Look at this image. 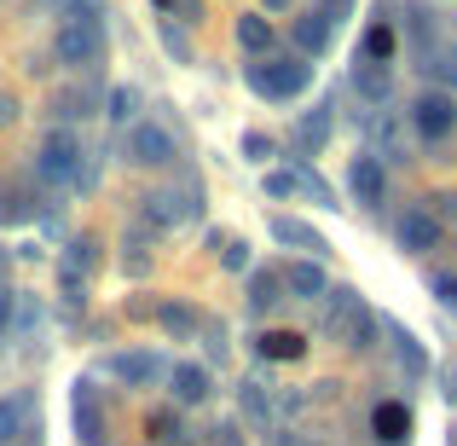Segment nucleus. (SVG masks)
<instances>
[{
  "label": "nucleus",
  "instance_id": "f257e3e1",
  "mask_svg": "<svg viewBox=\"0 0 457 446\" xmlns=\"http://www.w3.org/2000/svg\"><path fill=\"white\" fill-rule=\"evenodd\" d=\"M312 81V64L307 58H272V64H249V88L261 93V99H295V93H307Z\"/></svg>",
  "mask_w": 457,
  "mask_h": 446
},
{
  "label": "nucleus",
  "instance_id": "f03ea898",
  "mask_svg": "<svg viewBox=\"0 0 457 446\" xmlns=\"http://www.w3.org/2000/svg\"><path fill=\"white\" fill-rule=\"evenodd\" d=\"M35 168H41L46 186H70V180H81V139L70 134V128H53V134L41 139V151H35Z\"/></svg>",
  "mask_w": 457,
  "mask_h": 446
},
{
  "label": "nucleus",
  "instance_id": "7ed1b4c3",
  "mask_svg": "<svg viewBox=\"0 0 457 446\" xmlns=\"http://www.w3.org/2000/svg\"><path fill=\"white\" fill-rule=\"evenodd\" d=\"M53 53H58V64H76V70L99 64V58H104V29H99V18H70L64 29H58Z\"/></svg>",
  "mask_w": 457,
  "mask_h": 446
},
{
  "label": "nucleus",
  "instance_id": "20e7f679",
  "mask_svg": "<svg viewBox=\"0 0 457 446\" xmlns=\"http://www.w3.org/2000/svg\"><path fill=\"white\" fill-rule=\"evenodd\" d=\"M411 128H417L423 139H446L452 128H457V99H452L446 88H428L423 99L411 105Z\"/></svg>",
  "mask_w": 457,
  "mask_h": 446
},
{
  "label": "nucleus",
  "instance_id": "39448f33",
  "mask_svg": "<svg viewBox=\"0 0 457 446\" xmlns=\"http://www.w3.org/2000/svg\"><path fill=\"white\" fill-rule=\"evenodd\" d=\"M347 191H353V203H365V209H377V203L388 198V168H382L377 151L353 156V168H347Z\"/></svg>",
  "mask_w": 457,
  "mask_h": 446
},
{
  "label": "nucleus",
  "instance_id": "423d86ee",
  "mask_svg": "<svg viewBox=\"0 0 457 446\" xmlns=\"http://www.w3.org/2000/svg\"><path fill=\"white\" fill-rule=\"evenodd\" d=\"M440 238H446V226H440L435 209H405V221H400V249L405 256H428V249H440Z\"/></svg>",
  "mask_w": 457,
  "mask_h": 446
},
{
  "label": "nucleus",
  "instance_id": "0eeeda50",
  "mask_svg": "<svg viewBox=\"0 0 457 446\" xmlns=\"http://www.w3.org/2000/svg\"><path fill=\"white\" fill-rule=\"evenodd\" d=\"M174 366H162V354H145V348H134V354H111V377H122L128 389H151V383H162Z\"/></svg>",
  "mask_w": 457,
  "mask_h": 446
},
{
  "label": "nucleus",
  "instance_id": "6e6552de",
  "mask_svg": "<svg viewBox=\"0 0 457 446\" xmlns=\"http://www.w3.org/2000/svg\"><path fill=\"white\" fill-rule=\"evenodd\" d=\"M128 156H134L139 168H162V163H174V139H168V128H156V122H134Z\"/></svg>",
  "mask_w": 457,
  "mask_h": 446
},
{
  "label": "nucleus",
  "instance_id": "1a4fd4ad",
  "mask_svg": "<svg viewBox=\"0 0 457 446\" xmlns=\"http://www.w3.org/2000/svg\"><path fill=\"white\" fill-rule=\"evenodd\" d=\"M191 215H197V191H151V198H145V221L156 226V232L191 221Z\"/></svg>",
  "mask_w": 457,
  "mask_h": 446
},
{
  "label": "nucleus",
  "instance_id": "9d476101",
  "mask_svg": "<svg viewBox=\"0 0 457 446\" xmlns=\"http://www.w3.org/2000/svg\"><path fill=\"white\" fill-rule=\"evenodd\" d=\"M359 319H365L359 290H330V296H324V331H330V336H342V342H347Z\"/></svg>",
  "mask_w": 457,
  "mask_h": 446
},
{
  "label": "nucleus",
  "instance_id": "9b49d317",
  "mask_svg": "<svg viewBox=\"0 0 457 446\" xmlns=\"http://www.w3.org/2000/svg\"><path fill=\"white\" fill-rule=\"evenodd\" d=\"M353 93H359L365 105H388V99H394L388 64H370V58H365V64H353Z\"/></svg>",
  "mask_w": 457,
  "mask_h": 446
},
{
  "label": "nucleus",
  "instance_id": "f8f14e48",
  "mask_svg": "<svg viewBox=\"0 0 457 446\" xmlns=\"http://www.w3.org/2000/svg\"><path fill=\"white\" fill-rule=\"evenodd\" d=\"M284 290H295L302 301H324L330 296V279H324L319 261H295V267H284Z\"/></svg>",
  "mask_w": 457,
  "mask_h": 446
},
{
  "label": "nucleus",
  "instance_id": "ddd939ff",
  "mask_svg": "<svg viewBox=\"0 0 457 446\" xmlns=\"http://www.w3.org/2000/svg\"><path fill=\"white\" fill-rule=\"evenodd\" d=\"M168 389H174L179 406H203V400H209V371H203V366H174V371H168Z\"/></svg>",
  "mask_w": 457,
  "mask_h": 446
},
{
  "label": "nucleus",
  "instance_id": "4468645a",
  "mask_svg": "<svg viewBox=\"0 0 457 446\" xmlns=\"http://www.w3.org/2000/svg\"><path fill=\"white\" fill-rule=\"evenodd\" d=\"M76 435H81V446H99L104 441V417H99V400H93L87 383L76 389Z\"/></svg>",
  "mask_w": 457,
  "mask_h": 446
},
{
  "label": "nucleus",
  "instance_id": "2eb2a0df",
  "mask_svg": "<svg viewBox=\"0 0 457 446\" xmlns=\"http://www.w3.org/2000/svg\"><path fill=\"white\" fill-rule=\"evenodd\" d=\"M370 429H377V441H405L411 435V412H405L400 400H382L377 412H370Z\"/></svg>",
  "mask_w": 457,
  "mask_h": 446
},
{
  "label": "nucleus",
  "instance_id": "dca6fc26",
  "mask_svg": "<svg viewBox=\"0 0 457 446\" xmlns=\"http://www.w3.org/2000/svg\"><path fill=\"white\" fill-rule=\"evenodd\" d=\"M272 238H278V244H290V249H312V261L324 256V238L312 232L307 221H290V215H278V221H272Z\"/></svg>",
  "mask_w": 457,
  "mask_h": 446
},
{
  "label": "nucleus",
  "instance_id": "f3484780",
  "mask_svg": "<svg viewBox=\"0 0 457 446\" xmlns=\"http://www.w3.org/2000/svg\"><path fill=\"white\" fill-rule=\"evenodd\" d=\"M156 319H162V331L179 336V342H191V336H197V313H191L186 301H162V307H156Z\"/></svg>",
  "mask_w": 457,
  "mask_h": 446
},
{
  "label": "nucleus",
  "instance_id": "a211bd4d",
  "mask_svg": "<svg viewBox=\"0 0 457 446\" xmlns=\"http://www.w3.org/2000/svg\"><path fill=\"white\" fill-rule=\"evenodd\" d=\"M237 41H244V53H255V58L272 53V23L249 12V18H237Z\"/></svg>",
  "mask_w": 457,
  "mask_h": 446
},
{
  "label": "nucleus",
  "instance_id": "6ab92c4d",
  "mask_svg": "<svg viewBox=\"0 0 457 446\" xmlns=\"http://www.w3.org/2000/svg\"><path fill=\"white\" fill-rule=\"evenodd\" d=\"M278 301H284V279H278V273H255V279H249V307H255V313L278 307Z\"/></svg>",
  "mask_w": 457,
  "mask_h": 446
},
{
  "label": "nucleus",
  "instance_id": "aec40b11",
  "mask_svg": "<svg viewBox=\"0 0 457 446\" xmlns=\"http://www.w3.org/2000/svg\"><path fill=\"white\" fill-rule=\"evenodd\" d=\"M261 354H267V359H302V354H307V336H295V331H267V336H261Z\"/></svg>",
  "mask_w": 457,
  "mask_h": 446
},
{
  "label": "nucleus",
  "instance_id": "412c9836",
  "mask_svg": "<svg viewBox=\"0 0 457 446\" xmlns=\"http://www.w3.org/2000/svg\"><path fill=\"white\" fill-rule=\"evenodd\" d=\"M295 41H302V53H312V58H319L324 46H330V23H324L319 12H307V18L295 23Z\"/></svg>",
  "mask_w": 457,
  "mask_h": 446
},
{
  "label": "nucleus",
  "instance_id": "4be33fe9",
  "mask_svg": "<svg viewBox=\"0 0 457 446\" xmlns=\"http://www.w3.org/2000/svg\"><path fill=\"white\" fill-rule=\"evenodd\" d=\"M324 139H330V111H312V116H302V128H295V146H302V151H319Z\"/></svg>",
  "mask_w": 457,
  "mask_h": 446
},
{
  "label": "nucleus",
  "instance_id": "5701e85b",
  "mask_svg": "<svg viewBox=\"0 0 457 446\" xmlns=\"http://www.w3.org/2000/svg\"><path fill=\"white\" fill-rule=\"evenodd\" d=\"M428 64H417V70H423V76H435V81H452V88H457V46H452V53H446V46H428Z\"/></svg>",
  "mask_w": 457,
  "mask_h": 446
},
{
  "label": "nucleus",
  "instance_id": "b1692460",
  "mask_svg": "<svg viewBox=\"0 0 457 446\" xmlns=\"http://www.w3.org/2000/svg\"><path fill=\"white\" fill-rule=\"evenodd\" d=\"M394 348H400V366L411 371V377H423V371H428V354L417 348V336H411V331H400V324H394Z\"/></svg>",
  "mask_w": 457,
  "mask_h": 446
},
{
  "label": "nucleus",
  "instance_id": "393cba45",
  "mask_svg": "<svg viewBox=\"0 0 457 446\" xmlns=\"http://www.w3.org/2000/svg\"><path fill=\"white\" fill-rule=\"evenodd\" d=\"M244 412H249V417H255V424H261V429H267V424H272V394H267V389H261V383H244Z\"/></svg>",
  "mask_w": 457,
  "mask_h": 446
},
{
  "label": "nucleus",
  "instance_id": "a878e982",
  "mask_svg": "<svg viewBox=\"0 0 457 446\" xmlns=\"http://www.w3.org/2000/svg\"><path fill=\"white\" fill-rule=\"evenodd\" d=\"M365 53H370V64H388V58H394V29H382V23H377V29L365 35Z\"/></svg>",
  "mask_w": 457,
  "mask_h": 446
},
{
  "label": "nucleus",
  "instance_id": "bb28decb",
  "mask_svg": "<svg viewBox=\"0 0 457 446\" xmlns=\"http://www.w3.org/2000/svg\"><path fill=\"white\" fill-rule=\"evenodd\" d=\"M295 191H302V174H284V168L267 174V198H295Z\"/></svg>",
  "mask_w": 457,
  "mask_h": 446
},
{
  "label": "nucleus",
  "instance_id": "cd10ccee",
  "mask_svg": "<svg viewBox=\"0 0 457 446\" xmlns=\"http://www.w3.org/2000/svg\"><path fill=\"white\" fill-rule=\"evenodd\" d=\"M134 105H139L134 88H116V93H111V111H104V116H111V122H128V116H134Z\"/></svg>",
  "mask_w": 457,
  "mask_h": 446
},
{
  "label": "nucleus",
  "instance_id": "c85d7f7f",
  "mask_svg": "<svg viewBox=\"0 0 457 446\" xmlns=\"http://www.w3.org/2000/svg\"><path fill=\"white\" fill-rule=\"evenodd\" d=\"M18 424H23V406L18 400H0V446L18 435Z\"/></svg>",
  "mask_w": 457,
  "mask_h": 446
},
{
  "label": "nucleus",
  "instance_id": "c756f323",
  "mask_svg": "<svg viewBox=\"0 0 457 446\" xmlns=\"http://www.w3.org/2000/svg\"><path fill=\"white\" fill-rule=\"evenodd\" d=\"M162 46H168V53L179 58V64H191V41H186V35L174 29V23H162Z\"/></svg>",
  "mask_w": 457,
  "mask_h": 446
},
{
  "label": "nucleus",
  "instance_id": "7c9ffc66",
  "mask_svg": "<svg viewBox=\"0 0 457 446\" xmlns=\"http://www.w3.org/2000/svg\"><path fill=\"white\" fill-rule=\"evenodd\" d=\"M151 435H156V441H186V435H179V417H174V412H156V417H151Z\"/></svg>",
  "mask_w": 457,
  "mask_h": 446
},
{
  "label": "nucleus",
  "instance_id": "2f4dec72",
  "mask_svg": "<svg viewBox=\"0 0 457 446\" xmlns=\"http://www.w3.org/2000/svg\"><path fill=\"white\" fill-rule=\"evenodd\" d=\"M302 191H307V198H312V203H324V209H336V198H330V186H324V180H319V174H312V168H307V174H302Z\"/></svg>",
  "mask_w": 457,
  "mask_h": 446
},
{
  "label": "nucleus",
  "instance_id": "473e14b6",
  "mask_svg": "<svg viewBox=\"0 0 457 446\" xmlns=\"http://www.w3.org/2000/svg\"><path fill=\"white\" fill-rule=\"evenodd\" d=\"M347 12H353V0H324V6H319V18H324V23L336 29V23H342Z\"/></svg>",
  "mask_w": 457,
  "mask_h": 446
},
{
  "label": "nucleus",
  "instance_id": "72a5a7b5",
  "mask_svg": "<svg viewBox=\"0 0 457 446\" xmlns=\"http://www.w3.org/2000/svg\"><path fill=\"white\" fill-rule=\"evenodd\" d=\"M220 261H226V267H232V273H244V267H249V249H244V244H237V238H232V244L220 249Z\"/></svg>",
  "mask_w": 457,
  "mask_h": 446
},
{
  "label": "nucleus",
  "instance_id": "f704fd0d",
  "mask_svg": "<svg viewBox=\"0 0 457 446\" xmlns=\"http://www.w3.org/2000/svg\"><path fill=\"white\" fill-rule=\"evenodd\" d=\"M435 290H440V301H446V307L457 313V279H452V273H440V279H435Z\"/></svg>",
  "mask_w": 457,
  "mask_h": 446
},
{
  "label": "nucleus",
  "instance_id": "c9c22d12",
  "mask_svg": "<svg viewBox=\"0 0 457 446\" xmlns=\"http://www.w3.org/2000/svg\"><path fill=\"white\" fill-rule=\"evenodd\" d=\"M244 151L249 156H272V139L267 134H244Z\"/></svg>",
  "mask_w": 457,
  "mask_h": 446
},
{
  "label": "nucleus",
  "instance_id": "e433bc0d",
  "mask_svg": "<svg viewBox=\"0 0 457 446\" xmlns=\"http://www.w3.org/2000/svg\"><path fill=\"white\" fill-rule=\"evenodd\" d=\"M6 331H12V296L0 290V336H6Z\"/></svg>",
  "mask_w": 457,
  "mask_h": 446
},
{
  "label": "nucleus",
  "instance_id": "4c0bfd02",
  "mask_svg": "<svg viewBox=\"0 0 457 446\" xmlns=\"http://www.w3.org/2000/svg\"><path fill=\"white\" fill-rule=\"evenodd\" d=\"M6 122H18V99H0V128Z\"/></svg>",
  "mask_w": 457,
  "mask_h": 446
},
{
  "label": "nucleus",
  "instance_id": "58836bf2",
  "mask_svg": "<svg viewBox=\"0 0 457 446\" xmlns=\"http://www.w3.org/2000/svg\"><path fill=\"white\" fill-rule=\"evenodd\" d=\"M284 6H295V0H267V12H284Z\"/></svg>",
  "mask_w": 457,
  "mask_h": 446
},
{
  "label": "nucleus",
  "instance_id": "ea45409f",
  "mask_svg": "<svg viewBox=\"0 0 457 446\" xmlns=\"http://www.w3.org/2000/svg\"><path fill=\"white\" fill-rule=\"evenodd\" d=\"M156 6H174V0H156Z\"/></svg>",
  "mask_w": 457,
  "mask_h": 446
}]
</instances>
